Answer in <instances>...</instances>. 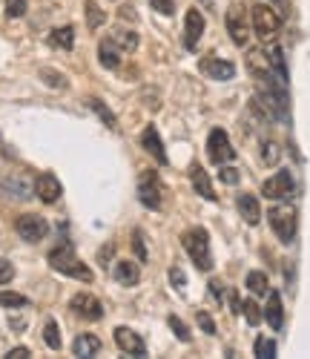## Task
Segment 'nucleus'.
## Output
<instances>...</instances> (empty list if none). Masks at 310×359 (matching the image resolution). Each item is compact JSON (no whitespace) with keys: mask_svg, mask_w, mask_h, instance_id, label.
Wrapping results in <instances>:
<instances>
[{"mask_svg":"<svg viewBox=\"0 0 310 359\" xmlns=\"http://www.w3.org/2000/svg\"><path fill=\"white\" fill-rule=\"evenodd\" d=\"M49 264L55 267L58 273H64V276H72V279H81V282H92V271L89 267L75 256V250L69 245H60L55 250H49Z\"/></svg>","mask_w":310,"mask_h":359,"instance_id":"f257e3e1","label":"nucleus"},{"mask_svg":"<svg viewBox=\"0 0 310 359\" xmlns=\"http://www.w3.org/2000/svg\"><path fill=\"white\" fill-rule=\"evenodd\" d=\"M181 245H184V250L190 253V259H193V264L198 267V271H210L213 267V253H210V236H207L204 227L184 230Z\"/></svg>","mask_w":310,"mask_h":359,"instance_id":"f03ea898","label":"nucleus"},{"mask_svg":"<svg viewBox=\"0 0 310 359\" xmlns=\"http://www.w3.org/2000/svg\"><path fill=\"white\" fill-rule=\"evenodd\" d=\"M250 20H253L256 38H262V41H273L278 35V29H282V15H278L273 6H264V4L250 9Z\"/></svg>","mask_w":310,"mask_h":359,"instance_id":"7ed1b4c3","label":"nucleus"},{"mask_svg":"<svg viewBox=\"0 0 310 359\" xmlns=\"http://www.w3.org/2000/svg\"><path fill=\"white\" fill-rule=\"evenodd\" d=\"M138 201L144 207H149V210H161V204H164V184H161V178L155 175L152 170H144L138 175Z\"/></svg>","mask_w":310,"mask_h":359,"instance_id":"20e7f679","label":"nucleus"},{"mask_svg":"<svg viewBox=\"0 0 310 359\" xmlns=\"http://www.w3.org/2000/svg\"><path fill=\"white\" fill-rule=\"evenodd\" d=\"M267 219H270L273 233L278 236V242L290 245V242H293V236H296V227H299L293 207H273V210L267 213Z\"/></svg>","mask_w":310,"mask_h":359,"instance_id":"39448f33","label":"nucleus"},{"mask_svg":"<svg viewBox=\"0 0 310 359\" xmlns=\"http://www.w3.org/2000/svg\"><path fill=\"white\" fill-rule=\"evenodd\" d=\"M293 175H290V170H278L273 178H267V182L262 184V196L264 198H270V201H285V198H290L293 196Z\"/></svg>","mask_w":310,"mask_h":359,"instance_id":"423d86ee","label":"nucleus"},{"mask_svg":"<svg viewBox=\"0 0 310 359\" xmlns=\"http://www.w3.org/2000/svg\"><path fill=\"white\" fill-rule=\"evenodd\" d=\"M207 156H210L213 164H219V167L227 164V161H233L236 149H233V144H230V138H227L224 130H213L210 133V138H207Z\"/></svg>","mask_w":310,"mask_h":359,"instance_id":"0eeeda50","label":"nucleus"},{"mask_svg":"<svg viewBox=\"0 0 310 359\" xmlns=\"http://www.w3.org/2000/svg\"><path fill=\"white\" fill-rule=\"evenodd\" d=\"M247 69L256 75V81H282L278 72L273 69V61H270L267 49H253L250 55H247ZM282 83H288V81H282Z\"/></svg>","mask_w":310,"mask_h":359,"instance_id":"6e6552de","label":"nucleus"},{"mask_svg":"<svg viewBox=\"0 0 310 359\" xmlns=\"http://www.w3.org/2000/svg\"><path fill=\"white\" fill-rule=\"evenodd\" d=\"M15 227H18V236L23 238V242H41V238L46 236V230H49L46 219H43V216H35V213L20 216V219L15 222Z\"/></svg>","mask_w":310,"mask_h":359,"instance_id":"1a4fd4ad","label":"nucleus"},{"mask_svg":"<svg viewBox=\"0 0 310 359\" xmlns=\"http://www.w3.org/2000/svg\"><path fill=\"white\" fill-rule=\"evenodd\" d=\"M227 32H230V38H233V43L236 46H244L247 43V38H250V26H247V12H244V6H230V12H227Z\"/></svg>","mask_w":310,"mask_h":359,"instance_id":"9d476101","label":"nucleus"},{"mask_svg":"<svg viewBox=\"0 0 310 359\" xmlns=\"http://www.w3.org/2000/svg\"><path fill=\"white\" fill-rule=\"evenodd\" d=\"M69 308L78 313V316H83V319H89V322H98V319H104V305L98 302L92 293H75L72 296V302H69Z\"/></svg>","mask_w":310,"mask_h":359,"instance_id":"9b49d317","label":"nucleus"},{"mask_svg":"<svg viewBox=\"0 0 310 359\" xmlns=\"http://www.w3.org/2000/svg\"><path fill=\"white\" fill-rule=\"evenodd\" d=\"M198 69H201L210 81H230V78L236 75V67H233L230 61H224V57H213V55L201 57Z\"/></svg>","mask_w":310,"mask_h":359,"instance_id":"f8f14e48","label":"nucleus"},{"mask_svg":"<svg viewBox=\"0 0 310 359\" xmlns=\"http://www.w3.org/2000/svg\"><path fill=\"white\" fill-rule=\"evenodd\" d=\"M0 190L12 198H32V182L23 172H9L0 178Z\"/></svg>","mask_w":310,"mask_h":359,"instance_id":"ddd939ff","label":"nucleus"},{"mask_svg":"<svg viewBox=\"0 0 310 359\" xmlns=\"http://www.w3.org/2000/svg\"><path fill=\"white\" fill-rule=\"evenodd\" d=\"M201 35H204V15L198 9H190L187 18H184V46L193 52L198 46Z\"/></svg>","mask_w":310,"mask_h":359,"instance_id":"4468645a","label":"nucleus"},{"mask_svg":"<svg viewBox=\"0 0 310 359\" xmlns=\"http://www.w3.org/2000/svg\"><path fill=\"white\" fill-rule=\"evenodd\" d=\"M115 342H118V348L123 353H130V356H147L144 339L135 331H130V327H115Z\"/></svg>","mask_w":310,"mask_h":359,"instance_id":"2eb2a0df","label":"nucleus"},{"mask_svg":"<svg viewBox=\"0 0 310 359\" xmlns=\"http://www.w3.org/2000/svg\"><path fill=\"white\" fill-rule=\"evenodd\" d=\"M60 193H64V187H60L58 175H52V172H43L38 182H35V196H38L43 204H55V201L60 198Z\"/></svg>","mask_w":310,"mask_h":359,"instance_id":"dca6fc26","label":"nucleus"},{"mask_svg":"<svg viewBox=\"0 0 310 359\" xmlns=\"http://www.w3.org/2000/svg\"><path fill=\"white\" fill-rule=\"evenodd\" d=\"M141 144H144V149L147 153L159 161V164H167V153H164V141H161V135H159V130L155 127H147L144 133H141Z\"/></svg>","mask_w":310,"mask_h":359,"instance_id":"f3484780","label":"nucleus"},{"mask_svg":"<svg viewBox=\"0 0 310 359\" xmlns=\"http://www.w3.org/2000/svg\"><path fill=\"white\" fill-rule=\"evenodd\" d=\"M236 207H238V213H241V219H244L247 224H259V222H262V207H259L256 196L241 193V196L236 198Z\"/></svg>","mask_w":310,"mask_h":359,"instance_id":"a211bd4d","label":"nucleus"},{"mask_svg":"<svg viewBox=\"0 0 310 359\" xmlns=\"http://www.w3.org/2000/svg\"><path fill=\"white\" fill-rule=\"evenodd\" d=\"M121 46L112 41V38H104L101 43H98V57H101V67H107V69H118V64H121Z\"/></svg>","mask_w":310,"mask_h":359,"instance_id":"6ab92c4d","label":"nucleus"},{"mask_svg":"<svg viewBox=\"0 0 310 359\" xmlns=\"http://www.w3.org/2000/svg\"><path fill=\"white\" fill-rule=\"evenodd\" d=\"M264 319L270 322V327H273V331H278V327L285 325V308H282V296H278L276 290H273V293H270V299H267Z\"/></svg>","mask_w":310,"mask_h":359,"instance_id":"aec40b11","label":"nucleus"},{"mask_svg":"<svg viewBox=\"0 0 310 359\" xmlns=\"http://www.w3.org/2000/svg\"><path fill=\"white\" fill-rule=\"evenodd\" d=\"M190 178H193V187H196V193H198L201 198H207V201L219 198V196H215V190H213V184H210V175L204 172V167H193Z\"/></svg>","mask_w":310,"mask_h":359,"instance_id":"412c9836","label":"nucleus"},{"mask_svg":"<svg viewBox=\"0 0 310 359\" xmlns=\"http://www.w3.org/2000/svg\"><path fill=\"white\" fill-rule=\"evenodd\" d=\"M101 351V339L95 334H81L75 342H72V353L75 356H95Z\"/></svg>","mask_w":310,"mask_h":359,"instance_id":"4be33fe9","label":"nucleus"},{"mask_svg":"<svg viewBox=\"0 0 310 359\" xmlns=\"http://www.w3.org/2000/svg\"><path fill=\"white\" fill-rule=\"evenodd\" d=\"M138 279H141L138 264H133V262H118L115 264V282L133 287V285H138Z\"/></svg>","mask_w":310,"mask_h":359,"instance_id":"5701e85b","label":"nucleus"},{"mask_svg":"<svg viewBox=\"0 0 310 359\" xmlns=\"http://www.w3.org/2000/svg\"><path fill=\"white\" fill-rule=\"evenodd\" d=\"M49 43H52L55 49H72V46H75V29H72V26H58V29H52Z\"/></svg>","mask_w":310,"mask_h":359,"instance_id":"b1692460","label":"nucleus"},{"mask_svg":"<svg viewBox=\"0 0 310 359\" xmlns=\"http://www.w3.org/2000/svg\"><path fill=\"white\" fill-rule=\"evenodd\" d=\"M123 52H135V46H138V35L133 32V29H112V35H109Z\"/></svg>","mask_w":310,"mask_h":359,"instance_id":"393cba45","label":"nucleus"},{"mask_svg":"<svg viewBox=\"0 0 310 359\" xmlns=\"http://www.w3.org/2000/svg\"><path fill=\"white\" fill-rule=\"evenodd\" d=\"M247 290L250 293H256V296H264V293H270V282H267V276L262 273V271H253V273H247Z\"/></svg>","mask_w":310,"mask_h":359,"instance_id":"a878e982","label":"nucleus"},{"mask_svg":"<svg viewBox=\"0 0 310 359\" xmlns=\"http://www.w3.org/2000/svg\"><path fill=\"white\" fill-rule=\"evenodd\" d=\"M83 12H86V23H89V29H101V26L107 23V15L101 12V6L95 4V0H86Z\"/></svg>","mask_w":310,"mask_h":359,"instance_id":"bb28decb","label":"nucleus"},{"mask_svg":"<svg viewBox=\"0 0 310 359\" xmlns=\"http://www.w3.org/2000/svg\"><path fill=\"white\" fill-rule=\"evenodd\" d=\"M86 104H89L92 109H95V112L101 115V121H104L107 127H112V130H118V118H115V115H112V112H109V109L104 107V101H101V98H86Z\"/></svg>","mask_w":310,"mask_h":359,"instance_id":"cd10ccee","label":"nucleus"},{"mask_svg":"<svg viewBox=\"0 0 310 359\" xmlns=\"http://www.w3.org/2000/svg\"><path fill=\"white\" fill-rule=\"evenodd\" d=\"M0 305H4V308H26V305H29V299L20 296V293H9V290H4V293H0Z\"/></svg>","mask_w":310,"mask_h":359,"instance_id":"c85d7f7f","label":"nucleus"},{"mask_svg":"<svg viewBox=\"0 0 310 359\" xmlns=\"http://www.w3.org/2000/svg\"><path fill=\"white\" fill-rule=\"evenodd\" d=\"M253 351H256V356H262V359H273V356H276V342L267 339V337H259Z\"/></svg>","mask_w":310,"mask_h":359,"instance_id":"c756f323","label":"nucleus"},{"mask_svg":"<svg viewBox=\"0 0 310 359\" xmlns=\"http://www.w3.org/2000/svg\"><path fill=\"white\" fill-rule=\"evenodd\" d=\"M41 78L52 86V89H67V75H60L55 69H41Z\"/></svg>","mask_w":310,"mask_h":359,"instance_id":"7c9ffc66","label":"nucleus"},{"mask_svg":"<svg viewBox=\"0 0 310 359\" xmlns=\"http://www.w3.org/2000/svg\"><path fill=\"white\" fill-rule=\"evenodd\" d=\"M43 339H46V345L52 348V351H58L60 348V331H58V325L49 319L46 322V327H43Z\"/></svg>","mask_w":310,"mask_h":359,"instance_id":"2f4dec72","label":"nucleus"},{"mask_svg":"<svg viewBox=\"0 0 310 359\" xmlns=\"http://www.w3.org/2000/svg\"><path fill=\"white\" fill-rule=\"evenodd\" d=\"M241 313H244V319H247V322H250V325H259V322H262L259 305L253 302V299H247V302H241Z\"/></svg>","mask_w":310,"mask_h":359,"instance_id":"473e14b6","label":"nucleus"},{"mask_svg":"<svg viewBox=\"0 0 310 359\" xmlns=\"http://www.w3.org/2000/svg\"><path fill=\"white\" fill-rule=\"evenodd\" d=\"M167 322H170V327H173V334H175V337L181 339V342H190V331H187V325H184V322H181L178 316H170Z\"/></svg>","mask_w":310,"mask_h":359,"instance_id":"72a5a7b5","label":"nucleus"},{"mask_svg":"<svg viewBox=\"0 0 310 359\" xmlns=\"http://www.w3.org/2000/svg\"><path fill=\"white\" fill-rule=\"evenodd\" d=\"M133 250H135L138 262H147V245H144V233L141 230H133Z\"/></svg>","mask_w":310,"mask_h":359,"instance_id":"f704fd0d","label":"nucleus"},{"mask_svg":"<svg viewBox=\"0 0 310 359\" xmlns=\"http://www.w3.org/2000/svg\"><path fill=\"white\" fill-rule=\"evenodd\" d=\"M196 322H198V327H201L204 334H215V322H213V316L207 311H198L196 313Z\"/></svg>","mask_w":310,"mask_h":359,"instance_id":"c9c22d12","label":"nucleus"},{"mask_svg":"<svg viewBox=\"0 0 310 359\" xmlns=\"http://www.w3.org/2000/svg\"><path fill=\"white\" fill-rule=\"evenodd\" d=\"M6 15L9 18H23L26 15V0H6Z\"/></svg>","mask_w":310,"mask_h":359,"instance_id":"e433bc0d","label":"nucleus"},{"mask_svg":"<svg viewBox=\"0 0 310 359\" xmlns=\"http://www.w3.org/2000/svg\"><path fill=\"white\" fill-rule=\"evenodd\" d=\"M15 279V267L9 259H0V285H9Z\"/></svg>","mask_w":310,"mask_h":359,"instance_id":"4c0bfd02","label":"nucleus"},{"mask_svg":"<svg viewBox=\"0 0 310 359\" xmlns=\"http://www.w3.org/2000/svg\"><path fill=\"white\" fill-rule=\"evenodd\" d=\"M149 6L155 9V12H161V15H173L175 12V0H149Z\"/></svg>","mask_w":310,"mask_h":359,"instance_id":"58836bf2","label":"nucleus"},{"mask_svg":"<svg viewBox=\"0 0 310 359\" xmlns=\"http://www.w3.org/2000/svg\"><path fill=\"white\" fill-rule=\"evenodd\" d=\"M262 149H264V153H262V161H264V164H276V161H278V147H276L273 141H264Z\"/></svg>","mask_w":310,"mask_h":359,"instance_id":"ea45409f","label":"nucleus"},{"mask_svg":"<svg viewBox=\"0 0 310 359\" xmlns=\"http://www.w3.org/2000/svg\"><path fill=\"white\" fill-rule=\"evenodd\" d=\"M219 178H222L224 184H238V170H236V167H224V164H222Z\"/></svg>","mask_w":310,"mask_h":359,"instance_id":"a19ab883","label":"nucleus"},{"mask_svg":"<svg viewBox=\"0 0 310 359\" xmlns=\"http://www.w3.org/2000/svg\"><path fill=\"white\" fill-rule=\"evenodd\" d=\"M170 282H173L175 287H184V282H187V279H184V271H181V267H173V271H170Z\"/></svg>","mask_w":310,"mask_h":359,"instance_id":"79ce46f5","label":"nucleus"},{"mask_svg":"<svg viewBox=\"0 0 310 359\" xmlns=\"http://www.w3.org/2000/svg\"><path fill=\"white\" fill-rule=\"evenodd\" d=\"M6 356H9V359H26V356H29V348H12Z\"/></svg>","mask_w":310,"mask_h":359,"instance_id":"37998d69","label":"nucleus"},{"mask_svg":"<svg viewBox=\"0 0 310 359\" xmlns=\"http://www.w3.org/2000/svg\"><path fill=\"white\" fill-rule=\"evenodd\" d=\"M121 18H123V20H135L138 15H135V9H133V6H121Z\"/></svg>","mask_w":310,"mask_h":359,"instance_id":"c03bdc74","label":"nucleus"},{"mask_svg":"<svg viewBox=\"0 0 310 359\" xmlns=\"http://www.w3.org/2000/svg\"><path fill=\"white\" fill-rule=\"evenodd\" d=\"M210 290H213L215 299H222V285H219V282H210Z\"/></svg>","mask_w":310,"mask_h":359,"instance_id":"a18cd8bd","label":"nucleus"},{"mask_svg":"<svg viewBox=\"0 0 310 359\" xmlns=\"http://www.w3.org/2000/svg\"><path fill=\"white\" fill-rule=\"evenodd\" d=\"M270 4H276V6L282 9V12H288V9H290V4H288V0H270Z\"/></svg>","mask_w":310,"mask_h":359,"instance_id":"49530a36","label":"nucleus"}]
</instances>
